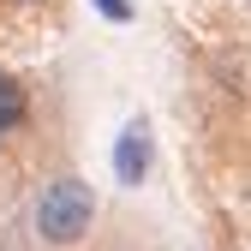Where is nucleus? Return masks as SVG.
I'll return each instance as SVG.
<instances>
[{"mask_svg": "<svg viewBox=\"0 0 251 251\" xmlns=\"http://www.w3.org/2000/svg\"><path fill=\"white\" fill-rule=\"evenodd\" d=\"M18 6H36V0H18Z\"/></svg>", "mask_w": 251, "mask_h": 251, "instance_id": "5", "label": "nucleus"}, {"mask_svg": "<svg viewBox=\"0 0 251 251\" xmlns=\"http://www.w3.org/2000/svg\"><path fill=\"white\" fill-rule=\"evenodd\" d=\"M150 162H155V132H150L144 114H132L120 126V138H114V179L126 185V192H138V185L150 179Z\"/></svg>", "mask_w": 251, "mask_h": 251, "instance_id": "2", "label": "nucleus"}, {"mask_svg": "<svg viewBox=\"0 0 251 251\" xmlns=\"http://www.w3.org/2000/svg\"><path fill=\"white\" fill-rule=\"evenodd\" d=\"M90 227H96V192H90V179H78V174L48 179L42 198H36V233H42V245L66 251Z\"/></svg>", "mask_w": 251, "mask_h": 251, "instance_id": "1", "label": "nucleus"}, {"mask_svg": "<svg viewBox=\"0 0 251 251\" xmlns=\"http://www.w3.org/2000/svg\"><path fill=\"white\" fill-rule=\"evenodd\" d=\"M24 126H30V90H24L12 72H0V144L18 138Z\"/></svg>", "mask_w": 251, "mask_h": 251, "instance_id": "3", "label": "nucleus"}, {"mask_svg": "<svg viewBox=\"0 0 251 251\" xmlns=\"http://www.w3.org/2000/svg\"><path fill=\"white\" fill-rule=\"evenodd\" d=\"M90 6H96L108 24H132V18H138V6H132V0H90Z\"/></svg>", "mask_w": 251, "mask_h": 251, "instance_id": "4", "label": "nucleus"}]
</instances>
